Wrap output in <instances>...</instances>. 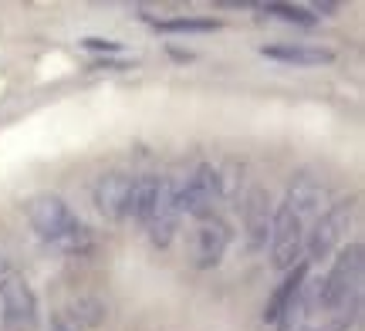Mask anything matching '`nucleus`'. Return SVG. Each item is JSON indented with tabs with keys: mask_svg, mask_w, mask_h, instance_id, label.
<instances>
[{
	"mask_svg": "<svg viewBox=\"0 0 365 331\" xmlns=\"http://www.w3.org/2000/svg\"><path fill=\"white\" fill-rule=\"evenodd\" d=\"M27 220L34 226V233L41 240H48L51 247H58L61 253H88L95 247L91 230L81 224L75 210L68 206L61 196L54 193H41L27 203Z\"/></svg>",
	"mask_w": 365,
	"mask_h": 331,
	"instance_id": "f257e3e1",
	"label": "nucleus"
},
{
	"mask_svg": "<svg viewBox=\"0 0 365 331\" xmlns=\"http://www.w3.org/2000/svg\"><path fill=\"white\" fill-rule=\"evenodd\" d=\"M362 270H365V251L362 243H349L345 251L335 257V264L314 288V305L322 311H339L355 298H362Z\"/></svg>",
	"mask_w": 365,
	"mask_h": 331,
	"instance_id": "f03ea898",
	"label": "nucleus"
},
{
	"mask_svg": "<svg viewBox=\"0 0 365 331\" xmlns=\"http://www.w3.org/2000/svg\"><path fill=\"white\" fill-rule=\"evenodd\" d=\"M355 220V196L349 199H335L328 210L318 213V220H314L312 230H304V261L314 264V261H325L335 253L345 233H349V226Z\"/></svg>",
	"mask_w": 365,
	"mask_h": 331,
	"instance_id": "7ed1b4c3",
	"label": "nucleus"
},
{
	"mask_svg": "<svg viewBox=\"0 0 365 331\" xmlns=\"http://www.w3.org/2000/svg\"><path fill=\"white\" fill-rule=\"evenodd\" d=\"M0 318L7 331H34L41 321L38 294L17 274H4L0 278Z\"/></svg>",
	"mask_w": 365,
	"mask_h": 331,
	"instance_id": "20e7f679",
	"label": "nucleus"
},
{
	"mask_svg": "<svg viewBox=\"0 0 365 331\" xmlns=\"http://www.w3.org/2000/svg\"><path fill=\"white\" fill-rule=\"evenodd\" d=\"M271 267L287 274L291 267L301 264L304 257V220L298 213H291L287 206H277L274 210V226H271Z\"/></svg>",
	"mask_w": 365,
	"mask_h": 331,
	"instance_id": "39448f33",
	"label": "nucleus"
},
{
	"mask_svg": "<svg viewBox=\"0 0 365 331\" xmlns=\"http://www.w3.org/2000/svg\"><path fill=\"white\" fill-rule=\"evenodd\" d=\"M217 203H223L217 166L213 162H200L186 179H180V206L182 213H190L196 220H207V216H213Z\"/></svg>",
	"mask_w": 365,
	"mask_h": 331,
	"instance_id": "423d86ee",
	"label": "nucleus"
},
{
	"mask_svg": "<svg viewBox=\"0 0 365 331\" xmlns=\"http://www.w3.org/2000/svg\"><path fill=\"white\" fill-rule=\"evenodd\" d=\"M180 216H182V206H180V179L176 176H159V196H156V206H153V216L145 224V233L153 240V247H170L176 230H180Z\"/></svg>",
	"mask_w": 365,
	"mask_h": 331,
	"instance_id": "0eeeda50",
	"label": "nucleus"
},
{
	"mask_svg": "<svg viewBox=\"0 0 365 331\" xmlns=\"http://www.w3.org/2000/svg\"><path fill=\"white\" fill-rule=\"evenodd\" d=\"M240 220H244V240H247L250 253L267 251L274 226V199L264 186H250L240 196Z\"/></svg>",
	"mask_w": 365,
	"mask_h": 331,
	"instance_id": "6e6552de",
	"label": "nucleus"
},
{
	"mask_svg": "<svg viewBox=\"0 0 365 331\" xmlns=\"http://www.w3.org/2000/svg\"><path fill=\"white\" fill-rule=\"evenodd\" d=\"M328 196H331V189H328L325 179L314 176L312 169H301V172H294V179L287 183V196L281 206H287L291 213H298L301 220H308V216H318V213H322Z\"/></svg>",
	"mask_w": 365,
	"mask_h": 331,
	"instance_id": "1a4fd4ad",
	"label": "nucleus"
},
{
	"mask_svg": "<svg viewBox=\"0 0 365 331\" xmlns=\"http://www.w3.org/2000/svg\"><path fill=\"white\" fill-rule=\"evenodd\" d=\"M230 240H234V230L223 224L220 216L200 220V226H196V233H193V267L196 270H210V267L220 264L227 247H230Z\"/></svg>",
	"mask_w": 365,
	"mask_h": 331,
	"instance_id": "9d476101",
	"label": "nucleus"
},
{
	"mask_svg": "<svg viewBox=\"0 0 365 331\" xmlns=\"http://www.w3.org/2000/svg\"><path fill=\"white\" fill-rule=\"evenodd\" d=\"M132 179L135 176H129V172H122V169H112V172H105V176H98L91 196H95V206H98L102 216H108V220H125L129 216Z\"/></svg>",
	"mask_w": 365,
	"mask_h": 331,
	"instance_id": "9b49d317",
	"label": "nucleus"
},
{
	"mask_svg": "<svg viewBox=\"0 0 365 331\" xmlns=\"http://www.w3.org/2000/svg\"><path fill=\"white\" fill-rule=\"evenodd\" d=\"M261 54L271 58V61L294 65V68H318V65H331L335 61V51L312 48V44H264Z\"/></svg>",
	"mask_w": 365,
	"mask_h": 331,
	"instance_id": "f8f14e48",
	"label": "nucleus"
},
{
	"mask_svg": "<svg viewBox=\"0 0 365 331\" xmlns=\"http://www.w3.org/2000/svg\"><path fill=\"white\" fill-rule=\"evenodd\" d=\"M156 196H159V176L153 172H143L132 179V196H129V216L135 220L139 226L149 224L153 216V206H156Z\"/></svg>",
	"mask_w": 365,
	"mask_h": 331,
	"instance_id": "ddd939ff",
	"label": "nucleus"
},
{
	"mask_svg": "<svg viewBox=\"0 0 365 331\" xmlns=\"http://www.w3.org/2000/svg\"><path fill=\"white\" fill-rule=\"evenodd\" d=\"M308 270H312V264H308V261H301L298 267H291V270H287V278L277 284V291H274L271 298H267V305H264V321H271V325H274V321L281 318V311L287 308V301H291V298H294V291L304 284Z\"/></svg>",
	"mask_w": 365,
	"mask_h": 331,
	"instance_id": "4468645a",
	"label": "nucleus"
},
{
	"mask_svg": "<svg viewBox=\"0 0 365 331\" xmlns=\"http://www.w3.org/2000/svg\"><path fill=\"white\" fill-rule=\"evenodd\" d=\"M312 308H314L312 280L304 278V284L294 291V298H291V301H287V308L281 311V318L274 321V325H277V331H304V321H308V315H312Z\"/></svg>",
	"mask_w": 365,
	"mask_h": 331,
	"instance_id": "2eb2a0df",
	"label": "nucleus"
},
{
	"mask_svg": "<svg viewBox=\"0 0 365 331\" xmlns=\"http://www.w3.org/2000/svg\"><path fill=\"white\" fill-rule=\"evenodd\" d=\"M105 318H108V305L98 301V298H78V301H71V308H68V315H65V321L75 331L98 328V325H105Z\"/></svg>",
	"mask_w": 365,
	"mask_h": 331,
	"instance_id": "dca6fc26",
	"label": "nucleus"
},
{
	"mask_svg": "<svg viewBox=\"0 0 365 331\" xmlns=\"http://www.w3.org/2000/svg\"><path fill=\"white\" fill-rule=\"evenodd\" d=\"M156 31L163 34H210V31H220L217 17H166L156 21Z\"/></svg>",
	"mask_w": 365,
	"mask_h": 331,
	"instance_id": "f3484780",
	"label": "nucleus"
},
{
	"mask_svg": "<svg viewBox=\"0 0 365 331\" xmlns=\"http://www.w3.org/2000/svg\"><path fill=\"white\" fill-rule=\"evenodd\" d=\"M264 11L274 14V17H281V21H287V24H304L312 27L318 17H314L308 7H298V4H264Z\"/></svg>",
	"mask_w": 365,
	"mask_h": 331,
	"instance_id": "a211bd4d",
	"label": "nucleus"
},
{
	"mask_svg": "<svg viewBox=\"0 0 365 331\" xmlns=\"http://www.w3.org/2000/svg\"><path fill=\"white\" fill-rule=\"evenodd\" d=\"M81 44H85V48H91V51H122V44H115V41H105V38H85Z\"/></svg>",
	"mask_w": 365,
	"mask_h": 331,
	"instance_id": "6ab92c4d",
	"label": "nucleus"
},
{
	"mask_svg": "<svg viewBox=\"0 0 365 331\" xmlns=\"http://www.w3.org/2000/svg\"><path fill=\"white\" fill-rule=\"evenodd\" d=\"M48 331H75V328H71V325H68L65 318H54V321H51V328H48Z\"/></svg>",
	"mask_w": 365,
	"mask_h": 331,
	"instance_id": "aec40b11",
	"label": "nucleus"
},
{
	"mask_svg": "<svg viewBox=\"0 0 365 331\" xmlns=\"http://www.w3.org/2000/svg\"><path fill=\"white\" fill-rule=\"evenodd\" d=\"M4 274H7V267H4V257H0V278H4Z\"/></svg>",
	"mask_w": 365,
	"mask_h": 331,
	"instance_id": "412c9836",
	"label": "nucleus"
}]
</instances>
